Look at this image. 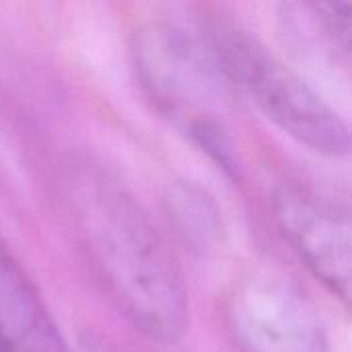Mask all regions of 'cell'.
Instances as JSON below:
<instances>
[{
    "label": "cell",
    "instance_id": "obj_1",
    "mask_svg": "<svg viewBox=\"0 0 352 352\" xmlns=\"http://www.w3.org/2000/svg\"><path fill=\"white\" fill-rule=\"evenodd\" d=\"M62 202L74 235L122 316L157 342L188 326V291L165 239L136 198L89 161L64 167Z\"/></svg>",
    "mask_w": 352,
    "mask_h": 352
},
{
    "label": "cell",
    "instance_id": "obj_2",
    "mask_svg": "<svg viewBox=\"0 0 352 352\" xmlns=\"http://www.w3.org/2000/svg\"><path fill=\"white\" fill-rule=\"evenodd\" d=\"M138 82L155 107L227 171H235L233 142L221 122L229 101V76L214 45L192 31L153 21L132 37Z\"/></svg>",
    "mask_w": 352,
    "mask_h": 352
},
{
    "label": "cell",
    "instance_id": "obj_3",
    "mask_svg": "<svg viewBox=\"0 0 352 352\" xmlns=\"http://www.w3.org/2000/svg\"><path fill=\"white\" fill-rule=\"evenodd\" d=\"M214 47L229 80L285 134L322 155L342 157L349 153L346 122L256 37L231 31Z\"/></svg>",
    "mask_w": 352,
    "mask_h": 352
},
{
    "label": "cell",
    "instance_id": "obj_4",
    "mask_svg": "<svg viewBox=\"0 0 352 352\" xmlns=\"http://www.w3.org/2000/svg\"><path fill=\"white\" fill-rule=\"evenodd\" d=\"M229 330L239 352H332L307 295L280 274H252L229 297Z\"/></svg>",
    "mask_w": 352,
    "mask_h": 352
},
{
    "label": "cell",
    "instance_id": "obj_5",
    "mask_svg": "<svg viewBox=\"0 0 352 352\" xmlns=\"http://www.w3.org/2000/svg\"><path fill=\"white\" fill-rule=\"evenodd\" d=\"M276 225L309 268L338 299L351 297V217L349 210L307 188L289 184L274 196Z\"/></svg>",
    "mask_w": 352,
    "mask_h": 352
},
{
    "label": "cell",
    "instance_id": "obj_6",
    "mask_svg": "<svg viewBox=\"0 0 352 352\" xmlns=\"http://www.w3.org/2000/svg\"><path fill=\"white\" fill-rule=\"evenodd\" d=\"M0 352H70L31 278L2 243Z\"/></svg>",
    "mask_w": 352,
    "mask_h": 352
},
{
    "label": "cell",
    "instance_id": "obj_7",
    "mask_svg": "<svg viewBox=\"0 0 352 352\" xmlns=\"http://www.w3.org/2000/svg\"><path fill=\"white\" fill-rule=\"evenodd\" d=\"M167 214L177 235L194 250L210 248L221 235V212L212 196L192 182H177L167 192Z\"/></svg>",
    "mask_w": 352,
    "mask_h": 352
},
{
    "label": "cell",
    "instance_id": "obj_8",
    "mask_svg": "<svg viewBox=\"0 0 352 352\" xmlns=\"http://www.w3.org/2000/svg\"><path fill=\"white\" fill-rule=\"evenodd\" d=\"M309 8L322 35L330 41V47L346 62L351 54V2H320Z\"/></svg>",
    "mask_w": 352,
    "mask_h": 352
}]
</instances>
